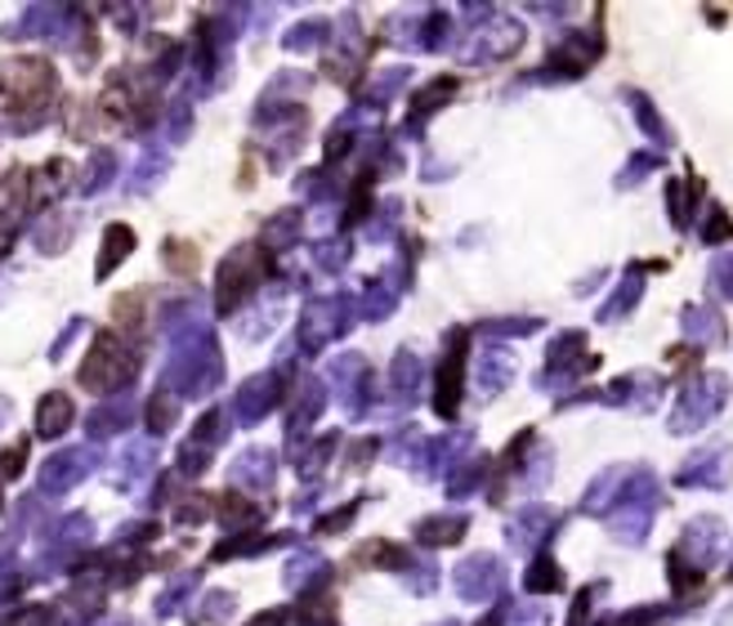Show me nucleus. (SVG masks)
<instances>
[{"instance_id": "393cba45", "label": "nucleus", "mask_w": 733, "mask_h": 626, "mask_svg": "<svg viewBox=\"0 0 733 626\" xmlns=\"http://www.w3.org/2000/svg\"><path fill=\"white\" fill-rule=\"evenodd\" d=\"M671 608L667 604H649V608H626V613H608V617H595L590 626H658Z\"/></svg>"}, {"instance_id": "aec40b11", "label": "nucleus", "mask_w": 733, "mask_h": 626, "mask_svg": "<svg viewBox=\"0 0 733 626\" xmlns=\"http://www.w3.org/2000/svg\"><path fill=\"white\" fill-rule=\"evenodd\" d=\"M523 591L528 595H559L564 591V568L551 551H537L528 560V568H523Z\"/></svg>"}, {"instance_id": "ddd939ff", "label": "nucleus", "mask_w": 733, "mask_h": 626, "mask_svg": "<svg viewBox=\"0 0 733 626\" xmlns=\"http://www.w3.org/2000/svg\"><path fill=\"white\" fill-rule=\"evenodd\" d=\"M514 380V349L505 341H483L474 349V389L483 398H496Z\"/></svg>"}, {"instance_id": "a878e982", "label": "nucleus", "mask_w": 733, "mask_h": 626, "mask_svg": "<svg viewBox=\"0 0 733 626\" xmlns=\"http://www.w3.org/2000/svg\"><path fill=\"white\" fill-rule=\"evenodd\" d=\"M706 286H711L720 300L733 304V247L711 255V264H706Z\"/></svg>"}, {"instance_id": "2eb2a0df", "label": "nucleus", "mask_w": 733, "mask_h": 626, "mask_svg": "<svg viewBox=\"0 0 733 626\" xmlns=\"http://www.w3.org/2000/svg\"><path fill=\"white\" fill-rule=\"evenodd\" d=\"M680 332H684V345H693V349H711L729 336L720 309H711V304H684L680 309Z\"/></svg>"}, {"instance_id": "f8f14e48", "label": "nucleus", "mask_w": 733, "mask_h": 626, "mask_svg": "<svg viewBox=\"0 0 733 626\" xmlns=\"http://www.w3.org/2000/svg\"><path fill=\"white\" fill-rule=\"evenodd\" d=\"M0 90H6L10 108H36V103L50 94V63H10L0 72Z\"/></svg>"}, {"instance_id": "20e7f679", "label": "nucleus", "mask_w": 733, "mask_h": 626, "mask_svg": "<svg viewBox=\"0 0 733 626\" xmlns=\"http://www.w3.org/2000/svg\"><path fill=\"white\" fill-rule=\"evenodd\" d=\"M595 367H599V354H590L586 332H582V327H568V332H559V336L551 341V349H546V367L533 376V385H537L542 394L568 398V389H573L582 376H590Z\"/></svg>"}, {"instance_id": "9b49d317", "label": "nucleus", "mask_w": 733, "mask_h": 626, "mask_svg": "<svg viewBox=\"0 0 733 626\" xmlns=\"http://www.w3.org/2000/svg\"><path fill=\"white\" fill-rule=\"evenodd\" d=\"M658 269H667L662 260H649V264H626L621 269V282H617V291L595 309V323L599 327H617L621 319H631V313L640 309V300H645V286H649V273H658Z\"/></svg>"}, {"instance_id": "412c9836", "label": "nucleus", "mask_w": 733, "mask_h": 626, "mask_svg": "<svg viewBox=\"0 0 733 626\" xmlns=\"http://www.w3.org/2000/svg\"><path fill=\"white\" fill-rule=\"evenodd\" d=\"M389 376H394V398H398V403H416V398H421V389H426V363L416 358V354L402 349V354L394 358Z\"/></svg>"}, {"instance_id": "4468645a", "label": "nucleus", "mask_w": 733, "mask_h": 626, "mask_svg": "<svg viewBox=\"0 0 733 626\" xmlns=\"http://www.w3.org/2000/svg\"><path fill=\"white\" fill-rule=\"evenodd\" d=\"M457 98V76H434V81H426L421 90L411 94V122H407V135H421L426 131V122L434 117V113H443L448 103Z\"/></svg>"}, {"instance_id": "0eeeda50", "label": "nucleus", "mask_w": 733, "mask_h": 626, "mask_svg": "<svg viewBox=\"0 0 733 626\" xmlns=\"http://www.w3.org/2000/svg\"><path fill=\"white\" fill-rule=\"evenodd\" d=\"M505 582H510V568H505V560L501 555H492V551H474V555H465L457 568H452V591L465 599V604H496L501 599V591H505Z\"/></svg>"}, {"instance_id": "39448f33", "label": "nucleus", "mask_w": 733, "mask_h": 626, "mask_svg": "<svg viewBox=\"0 0 733 626\" xmlns=\"http://www.w3.org/2000/svg\"><path fill=\"white\" fill-rule=\"evenodd\" d=\"M523 36H528V32H523V23L514 14H505V10H496L488 23L470 28V41L457 50V59L465 67H492V63L514 59L523 50Z\"/></svg>"}, {"instance_id": "2f4dec72", "label": "nucleus", "mask_w": 733, "mask_h": 626, "mask_svg": "<svg viewBox=\"0 0 733 626\" xmlns=\"http://www.w3.org/2000/svg\"><path fill=\"white\" fill-rule=\"evenodd\" d=\"M434 626H461V622H434Z\"/></svg>"}, {"instance_id": "bb28decb", "label": "nucleus", "mask_w": 733, "mask_h": 626, "mask_svg": "<svg viewBox=\"0 0 733 626\" xmlns=\"http://www.w3.org/2000/svg\"><path fill=\"white\" fill-rule=\"evenodd\" d=\"M67 416H72L67 394H50V398L36 407V421H41V430H45V435H59V430L67 426Z\"/></svg>"}, {"instance_id": "f03ea898", "label": "nucleus", "mask_w": 733, "mask_h": 626, "mask_svg": "<svg viewBox=\"0 0 733 626\" xmlns=\"http://www.w3.org/2000/svg\"><path fill=\"white\" fill-rule=\"evenodd\" d=\"M724 407H729V376L724 372H693L676 389V403L667 411V430L671 435H698Z\"/></svg>"}, {"instance_id": "c85d7f7f", "label": "nucleus", "mask_w": 733, "mask_h": 626, "mask_svg": "<svg viewBox=\"0 0 733 626\" xmlns=\"http://www.w3.org/2000/svg\"><path fill=\"white\" fill-rule=\"evenodd\" d=\"M702 363V349H693V345H676L671 349V358H667V367L671 372H693Z\"/></svg>"}, {"instance_id": "6e6552de", "label": "nucleus", "mask_w": 733, "mask_h": 626, "mask_svg": "<svg viewBox=\"0 0 733 626\" xmlns=\"http://www.w3.org/2000/svg\"><path fill=\"white\" fill-rule=\"evenodd\" d=\"M465 345H470V332H465V327H452L448 341H443V358H439V367H434V411L443 416V421H457V411H461Z\"/></svg>"}, {"instance_id": "6ab92c4d", "label": "nucleus", "mask_w": 733, "mask_h": 626, "mask_svg": "<svg viewBox=\"0 0 733 626\" xmlns=\"http://www.w3.org/2000/svg\"><path fill=\"white\" fill-rule=\"evenodd\" d=\"M465 529H470V514H452V510H443V514H426L421 524H416V542L421 546H457L461 538H465Z\"/></svg>"}, {"instance_id": "4be33fe9", "label": "nucleus", "mask_w": 733, "mask_h": 626, "mask_svg": "<svg viewBox=\"0 0 733 626\" xmlns=\"http://www.w3.org/2000/svg\"><path fill=\"white\" fill-rule=\"evenodd\" d=\"M698 242L702 247H733V216L720 201H706V211H698Z\"/></svg>"}, {"instance_id": "423d86ee", "label": "nucleus", "mask_w": 733, "mask_h": 626, "mask_svg": "<svg viewBox=\"0 0 733 626\" xmlns=\"http://www.w3.org/2000/svg\"><path fill=\"white\" fill-rule=\"evenodd\" d=\"M559 529H564V510H555L546 501H523L505 519V542H510V551L537 555V551H551V542L559 538Z\"/></svg>"}, {"instance_id": "a211bd4d", "label": "nucleus", "mask_w": 733, "mask_h": 626, "mask_svg": "<svg viewBox=\"0 0 733 626\" xmlns=\"http://www.w3.org/2000/svg\"><path fill=\"white\" fill-rule=\"evenodd\" d=\"M492 461H496V457H483V452L461 457V461H457V470L448 474V497H452V501L479 497V492L488 488V479H492Z\"/></svg>"}, {"instance_id": "dca6fc26", "label": "nucleus", "mask_w": 733, "mask_h": 626, "mask_svg": "<svg viewBox=\"0 0 733 626\" xmlns=\"http://www.w3.org/2000/svg\"><path fill=\"white\" fill-rule=\"evenodd\" d=\"M667 211H671V225H676L680 233H689L693 216L702 211V184H698L693 170H689L684 179H680V175L667 179Z\"/></svg>"}, {"instance_id": "473e14b6", "label": "nucleus", "mask_w": 733, "mask_h": 626, "mask_svg": "<svg viewBox=\"0 0 733 626\" xmlns=\"http://www.w3.org/2000/svg\"><path fill=\"white\" fill-rule=\"evenodd\" d=\"M729 577H733V560H729Z\"/></svg>"}, {"instance_id": "5701e85b", "label": "nucleus", "mask_w": 733, "mask_h": 626, "mask_svg": "<svg viewBox=\"0 0 733 626\" xmlns=\"http://www.w3.org/2000/svg\"><path fill=\"white\" fill-rule=\"evenodd\" d=\"M542 332V319H488L483 327H479V336L483 341H528V336H537Z\"/></svg>"}, {"instance_id": "9d476101", "label": "nucleus", "mask_w": 733, "mask_h": 626, "mask_svg": "<svg viewBox=\"0 0 733 626\" xmlns=\"http://www.w3.org/2000/svg\"><path fill=\"white\" fill-rule=\"evenodd\" d=\"M662 394H667V380L658 372H649V367H636V372L608 380L599 389V403L604 407H626V411H653L662 403Z\"/></svg>"}, {"instance_id": "c756f323", "label": "nucleus", "mask_w": 733, "mask_h": 626, "mask_svg": "<svg viewBox=\"0 0 733 626\" xmlns=\"http://www.w3.org/2000/svg\"><path fill=\"white\" fill-rule=\"evenodd\" d=\"M505 622H510V599H496L492 613H483L474 626H505Z\"/></svg>"}, {"instance_id": "f3484780", "label": "nucleus", "mask_w": 733, "mask_h": 626, "mask_svg": "<svg viewBox=\"0 0 733 626\" xmlns=\"http://www.w3.org/2000/svg\"><path fill=\"white\" fill-rule=\"evenodd\" d=\"M626 98V108H631V117H636V126L649 135V144H653V153H662V148H671L676 144V131L667 126V117L653 108V98L645 94V90H626L621 94Z\"/></svg>"}, {"instance_id": "f257e3e1", "label": "nucleus", "mask_w": 733, "mask_h": 626, "mask_svg": "<svg viewBox=\"0 0 733 626\" xmlns=\"http://www.w3.org/2000/svg\"><path fill=\"white\" fill-rule=\"evenodd\" d=\"M724 551V519L720 514H693L684 533L676 538V546L667 551V582L676 595H689L702 586L706 568H715Z\"/></svg>"}, {"instance_id": "b1692460", "label": "nucleus", "mask_w": 733, "mask_h": 626, "mask_svg": "<svg viewBox=\"0 0 733 626\" xmlns=\"http://www.w3.org/2000/svg\"><path fill=\"white\" fill-rule=\"evenodd\" d=\"M667 166V157L662 153H653V148H640V153H631L626 157V166H621V175H617V188H640L653 170H662Z\"/></svg>"}, {"instance_id": "7ed1b4c3", "label": "nucleus", "mask_w": 733, "mask_h": 626, "mask_svg": "<svg viewBox=\"0 0 733 626\" xmlns=\"http://www.w3.org/2000/svg\"><path fill=\"white\" fill-rule=\"evenodd\" d=\"M599 54H604V32H595V28H573V32H564V36L551 45V54H546V63H542L537 72L519 76V85L582 81V76L595 67V59H599Z\"/></svg>"}, {"instance_id": "7c9ffc66", "label": "nucleus", "mask_w": 733, "mask_h": 626, "mask_svg": "<svg viewBox=\"0 0 733 626\" xmlns=\"http://www.w3.org/2000/svg\"><path fill=\"white\" fill-rule=\"evenodd\" d=\"M528 14H537V19H573L577 10L573 6H528Z\"/></svg>"}, {"instance_id": "1a4fd4ad", "label": "nucleus", "mask_w": 733, "mask_h": 626, "mask_svg": "<svg viewBox=\"0 0 733 626\" xmlns=\"http://www.w3.org/2000/svg\"><path fill=\"white\" fill-rule=\"evenodd\" d=\"M729 479H733V448L729 444H711V448H698V452H689L680 466H676V474H671V483L676 488H689V492H720V488H729Z\"/></svg>"}, {"instance_id": "cd10ccee", "label": "nucleus", "mask_w": 733, "mask_h": 626, "mask_svg": "<svg viewBox=\"0 0 733 626\" xmlns=\"http://www.w3.org/2000/svg\"><path fill=\"white\" fill-rule=\"evenodd\" d=\"M505 626H551V608L546 604H510Z\"/></svg>"}]
</instances>
